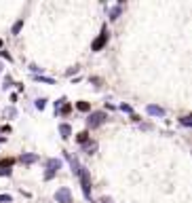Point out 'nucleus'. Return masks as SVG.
Masks as SVG:
<instances>
[{"label":"nucleus","instance_id":"f257e3e1","mask_svg":"<svg viewBox=\"0 0 192 203\" xmlns=\"http://www.w3.org/2000/svg\"><path fill=\"white\" fill-rule=\"evenodd\" d=\"M78 176H80V182H83V191H85V197L89 199L91 197V180H89V171L85 167L78 169Z\"/></svg>","mask_w":192,"mask_h":203},{"label":"nucleus","instance_id":"f03ea898","mask_svg":"<svg viewBox=\"0 0 192 203\" xmlns=\"http://www.w3.org/2000/svg\"><path fill=\"white\" fill-rule=\"evenodd\" d=\"M103 121H106V114H103V112H93V114L87 119L89 127H99V125H101Z\"/></svg>","mask_w":192,"mask_h":203},{"label":"nucleus","instance_id":"7ed1b4c3","mask_svg":"<svg viewBox=\"0 0 192 203\" xmlns=\"http://www.w3.org/2000/svg\"><path fill=\"white\" fill-rule=\"evenodd\" d=\"M106 42H108V30H106V28H103V30H101V34H99V36H97V40L93 42V51H101V49H103V44H106Z\"/></svg>","mask_w":192,"mask_h":203},{"label":"nucleus","instance_id":"20e7f679","mask_svg":"<svg viewBox=\"0 0 192 203\" xmlns=\"http://www.w3.org/2000/svg\"><path fill=\"white\" fill-rule=\"evenodd\" d=\"M59 167H61V161H59V159H51V161H49V169H47V173H45V178L51 180V178H53V173H55Z\"/></svg>","mask_w":192,"mask_h":203},{"label":"nucleus","instance_id":"39448f33","mask_svg":"<svg viewBox=\"0 0 192 203\" xmlns=\"http://www.w3.org/2000/svg\"><path fill=\"white\" fill-rule=\"evenodd\" d=\"M55 199H57L59 203H70V201H72V197H70V191H68V188H61V191H57Z\"/></svg>","mask_w":192,"mask_h":203},{"label":"nucleus","instance_id":"423d86ee","mask_svg":"<svg viewBox=\"0 0 192 203\" xmlns=\"http://www.w3.org/2000/svg\"><path fill=\"white\" fill-rule=\"evenodd\" d=\"M59 131H61V138H70V133H72L70 125H61V127H59Z\"/></svg>","mask_w":192,"mask_h":203},{"label":"nucleus","instance_id":"0eeeda50","mask_svg":"<svg viewBox=\"0 0 192 203\" xmlns=\"http://www.w3.org/2000/svg\"><path fill=\"white\" fill-rule=\"evenodd\" d=\"M148 112H150V114H158V117H163V108H158V106H148Z\"/></svg>","mask_w":192,"mask_h":203},{"label":"nucleus","instance_id":"6e6552de","mask_svg":"<svg viewBox=\"0 0 192 203\" xmlns=\"http://www.w3.org/2000/svg\"><path fill=\"white\" fill-rule=\"evenodd\" d=\"M76 140H78V142H80V144H85V142H87V140H89V131H80V133H78V135H76Z\"/></svg>","mask_w":192,"mask_h":203},{"label":"nucleus","instance_id":"1a4fd4ad","mask_svg":"<svg viewBox=\"0 0 192 203\" xmlns=\"http://www.w3.org/2000/svg\"><path fill=\"white\" fill-rule=\"evenodd\" d=\"M76 108H78L80 112H89V108H91V106H89L87 102H78V104H76Z\"/></svg>","mask_w":192,"mask_h":203},{"label":"nucleus","instance_id":"9d476101","mask_svg":"<svg viewBox=\"0 0 192 203\" xmlns=\"http://www.w3.org/2000/svg\"><path fill=\"white\" fill-rule=\"evenodd\" d=\"M21 161H23V163H34V161H36V155H23V157H21Z\"/></svg>","mask_w":192,"mask_h":203},{"label":"nucleus","instance_id":"9b49d317","mask_svg":"<svg viewBox=\"0 0 192 203\" xmlns=\"http://www.w3.org/2000/svg\"><path fill=\"white\" fill-rule=\"evenodd\" d=\"M93 150H97V144H95V142H89V144H87V152L91 155Z\"/></svg>","mask_w":192,"mask_h":203},{"label":"nucleus","instance_id":"f8f14e48","mask_svg":"<svg viewBox=\"0 0 192 203\" xmlns=\"http://www.w3.org/2000/svg\"><path fill=\"white\" fill-rule=\"evenodd\" d=\"M11 165H13V159H4V161L0 163V167H2V169H6V167H11Z\"/></svg>","mask_w":192,"mask_h":203},{"label":"nucleus","instance_id":"ddd939ff","mask_svg":"<svg viewBox=\"0 0 192 203\" xmlns=\"http://www.w3.org/2000/svg\"><path fill=\"white\" fill-rule=\"evenodd\" d=\"M21 26H23V21H17V23H15V28H13V32H15V34H17V32H19V30H21Z\"/></svg>","mask_w":192,"mask_h":203},{"label":"nucleus","instance_id":"4468645a","mask_svg":"<svg viewBox=\"0 0 192 203\" xmlns=\"http://www.w3.org/2000/svg\"><path fill=\"white\" fill-rule=\"evenodd\" d=\"M118 13H120V9H112V19H116V17H118Z\"/></svg>","mask_w":192,"mask_h":203},{"label":"nucleus","instance_id":"2eb2a0df","mask_svg":"<svg viewBox=\"0 0 192 203\" xmlns=\"http://www.w3.org/2000/svg\"><path fill=\"white\" fill-rule=\"evenodd\" d=\"M0 201H11V197H8V195H2V197H0Z\"/></svg>","mask_w":192,"mask_h":203},{"label":"nucleus","instance_id":"dca6fc26","mask_svg":"<svg viewBox=\"0 0 192 203\" xmlns=\"http://www.w3.org/2000/svg\"><path fill=\"white\" fill-rule=\"evenodd\" d=\"M0 47H2V40H0Z\"/></svg>","mask_w":192,"mask_h":203},{"label":"nucleus","instance_id":"f3484780","mask_svg":"<svg viewBox=\"0 0 192 203\" xmlns=\"http://www.w3.org/2000/svg\"><path fill=\"white\" fill-rule=\"evenodd\" d=\"M0 142H2V138H0Z\"/></svg>","mask_w":192,"mask_h":203}]
</instances>
